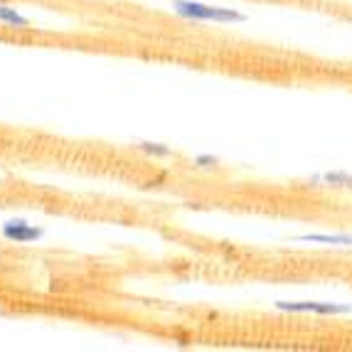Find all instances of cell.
Here are the masks:
<instances>
[{
    "label": "cell",
    "instance_id": "obj_1",
    "mask_svg": "<svg viewBox=\"0 0 352 352\" xmlns=\"http://www.w3.org/2000/svg\"><path fill=\"white\" fill-rule=\"evenodd\" d=\"M173 10H175V15H180L182 20H190V23H247V15L234 10V8L207 6V3H200V0H173Z\"/></svg>",
    "mask_w": 352,
    "mask_h": 352
},
{
    "label": "cell",
    "instance_id": "obj_2",
    "mask_svg": "<svg viewBox=\"0 0 352 352\" xmlns=\"http://www.w3.org/2000/svg\"><path fill=\"white\" fill-rule=\"evenodd\" d=\"M276 311L283 313H313V316H347L352 305L330 303V300H276Z\"/></svg>",
    "mask_w": 352,
    "mask_h": 352
},
{
    "label": "cell",
    "instance_id": "obj_3",
    "mask_svg": "<svg viewBox=\"0 0 352 352\" xmlns=\"http://www.w3.org/2000/svg\"><path fill=\"white\" fill-rule=\"evenodd\" d=\"M0 236L10 244H35L45 236V229L37 227V224H30L28 219H6L3 227H0Z\"/></svg>",
    "mask_w": 352,
    "mask_h": 352
},
{
    "label": "cell",
    "instance_id": "obj_4",
    "mask_svg": "<svg viewBox=\"0 0 352 352\" xmlns=\"http://www.w3.org/2000/svg\"><path fill=\"white\" fill-rule=\"evenodd\" d=\"M311 182H325L328 188L352 190V173H347V170H330V173H323V175H313Z\"/></svg>",
    "mask_w": 352,
    "mask_h": 352
},
{
    "label": "cell",
    "instance_id": "obj_5",
    "mask_svg": "<svg viewBox=\"0 0 352 352\" xmlns=\"http://www.w3.org/2000/svg\"><path fill=\"white\" fill-rule=\"evenodd\" d=\"M0 25L8 30H30L32 28V23H30L25 15H20L15 8L3 6V3H0Z\"/></svg>",
    "mask_w": 352,
    "mask_h": 352
},
{
    "label": "cell",
    "instance_id": "obj_6",
    "mask_svg": "<svg viewBox=\"0 0 352 352\" xmlns=\"http://www.w3.org/2000/svg\"><path fill=\"white\" fill-rule=\"evenodd\" d=\"M298 241L311 244H330V247H352V234H303Z\"/></svg>",
    "mask_w": 352,
    "mask_h": 352
},
{
    "label": "cell",
    "instance_id": "obj_7",
    "mask_svg": "<svg viewBox=\"0 0 352 352\" xmlns=\"http://www.w3.org/2000/svg\"><path fill=\"white\" fill-rule=\"evenodd\" d=\"M133 148L148 158H170L173 155V148L165 146V143H153V141H135Z\"/></svg>",
    "mask_w": 352,
    "mask_h": 352
},
{
    "label": "cell",
    "instance_id": "obj_8",
    "mask_svg": "<svg viewBox=\"0 0 352 352\" xmlns=\"http://www.w3.org/2000/svg\"><path fill=\"white\" fill-rule=\"evenodd\" d=\"M192 165L200 168V170H214V168H219V158H214L210 153H202V155H195Z\"/></svg>",
    "mask_w": 352,
    "mask_h": 352
}]
</instances>
